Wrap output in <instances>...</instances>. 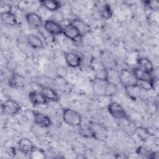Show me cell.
Listing matches in <instances>:
<instances>
[{
    "instance_id": "obj_1",
    "label": "cell",
    "mask_w": 159,
    "mask_h": 159,
    "mask_svg": "<svg viewBox=\"0 0 159 159\" xmlns=\"http://www.w3.org/2000/svg\"><path fill=\"white\" fill-rule=\"evenodd\" d=\"M62 119L66 124L72 127L80 126L83 121L81 114L76 111L70 108L64 109Z\"/></svg>"
},
{
    "instance_id": "obj_2",
    "label": "cell",
    "mask_w": 159,
    "mask_h": 159,
    "mask_svg": "<svg viewBox=\"0 0 159 159\" xmlns=\"http://www.w3.org/2000/svg\"><path fill=\"white\" fill-rule=\"evenodd\" d=\"M119 82L126 88L136 87L137 84V80L132 71L126 69L119 72Z\"/></svg>"
},
{
    "instance_id": "obj_3",
    "label": "cell",
    "mask_w": 159,
    "mask_h": 159,
    "mask_svg": "<svg viewBox=\"0 0 159 159\" xmlns=\"http://www.w3.org/2000/svg\"><path fill=\"white\" fill-rule=\"evenodd\" d=\"M107 111L112 117L117 119H123L127 116L126 112L123 106L116 101H111L109 103Z\"/></svg>"
},
{
    "instance_id": "obj_4",
    "label": "cell",
    "mask_w": 159,
    "mask_h": 159,
    "mask_svg": "<svg viewBox=\"0 0 159 159\" xmlns=\"http://www.w3.org/2000/svg\"><path fill=\"white\" fill-rule=\"evenodd\" d=\"M1 108L3 113L8 116L16 115L20 111L19 103L12 99H7L4 101L1 104Z\"/></svg>"
},
{
    "instance_id": "obj_5",
    "label": "cell",
    "mask_w": 159,
    "mask_h": 159,
    "mask_svg": "<svg viewBox=\"0 0 159 159\" xmlns=\"http://www.w3.org/2000/svg\"><path fill=\"white\" fill-rule=\"evenodd\" d=\"M43 27L50 36L63 34V27L58 22L53 19L45 20L43 22Z\"/></svg>"
},
{
    "instance_id": "obj_6",
    "label": "cell",
    "mask_w": 159,
    "mask_h": 159,
    "mask_svg": "<svg viewBox=\"0 0 159 159\" xmlns=\"http://www.w3.org/2000/svg\"><path fill=\"white\" fill-rule=\"evenodd\" d=\"M63 34L65 37L73 42H79L83 38L78 29L71 22L63 27Z\"/></svg>"
},
{
    "instance_id": "obj_7",
    "label": "cell",
    "mask_w": 159,
    "mask_h": 159,
    "mask_svg": "<svg viewBox=\"0 0 159 159\" xmlns=\"http://www.w3.org/2000/svg\"><path fill=\"white\" fill-rule=\"evenodd\" d=\"M32 116L34 123L40 127L47 128L52 125L53 122L51 118L43 113L37 111H33Z\"/></svg>"
},
{
    "instance_id": "obj_8",
    "label": "cell",
    "mask_w": 159,
    "mask_h": 159,
    "mask_svg": "<svg viewBox=\"0 0 159 159\" xmlns=\"http://www.w3.org/2000/svg\"><path fill=\"white\" fill-rule=\"evenodd\" d=\"M18 148L20 152L25 155H32L35 150L33 142L28 138H22L18 142Z\"/></svg>"
},
{
    "instance_id": "obj_9",
    "label": "cell",
    "mask_w": 159,
    "mask_h": 159,
    "mask_svg": "<svg viewBox=\"0 0 159 159\" xmlns=\"http://www.w3.org/2000/svg\"><path fill=\"white\" fill-rule=\"evenodd\" d=\"M65 60L66 65L73 68L79 67L82 61L81 57L73 52H68L65 53Z\"/></svg>"
},
{
    "instance_id": "obj_10",
    "label": "cell",
    "mask_w": 159,
    "mask_h": 159,
    "mask_svg": "<svg viewBox=\"0 0 159 159\" xmlns=\"http://www.w3.org/2000/svg\"><path fill=\"white\" fill-rule=\"evenodd\" d=\"M25 19L27 23L34 28H40L43 25L42 17L34 12H30L26 14Z\"/></svg>"
},
{
    "instance_id": "obj_11",
    "label": "cell",
    "mask_w": 159,
    "mask_h": 159,
    "mask_svg": "<svg viewBox=\"0 0 159 159\" xmlns=\"http://www.w3.org/2000/svg\"><path fill=\"white\" fill-rule=\"evenodd\" d=\"M40 92L48 102H57L60 100V97L57 92L49 86H42Z\"/></svg>"
},
{
    "instance_id": "obj_12",
    "label": "cell",
    "mask_w": 159,
    "mask_h": 159,
    "mask_svg": "<svg viewBox=\"0 0 159 159\" xmlns=\"http://www.w3.org/2000/svg\"><path fill=\"white\" fill-rule=\"evenodd\" d=\"M28 98L31 104L35 106L44 105L48 102L40 92L35 91H30L28 93Z\"/></svg>"
},
{
    "instance_id": "obj_13",
    "label": "cell",
    "mask_w": 159,
    "mask_h": 159,
    "mask_svg": "<svg viewBox=\"0 0 159 159\" xmlns=\"http://www.w3.org/2000/svg\"><path fill=\"white\" fill-rule=\"evenodd\" d=\"M1 20L4 24L8 26H15L17 24V17L15 14L11 10L2 12L1 14Z\"/></svg>"
},
{
    "instance_id": "obj_14",
    "label": "cell",
    "mask_w": 159,
    "mask_h": 159,
    "mask_svg": "<svg viewBox=\"0 0 159 159\" xmlns=\"http://www.w3.org/2000/svg\"><path fill=\"white\" fill-rule=\"evenodd\" d=\"M132 72L137 81H152L155 78L152 73L148 72L139 67L134 68Z\"/></svg>"
},
{
    "instance_id": "obj_15",
    "label": "cell",
    "mask_w": 159,
    "mask_h": 159,
    "mask_svg": "<svg viewBox=\"0 0 159 159\" xmlns=\"http://www.w3.org/2000/svg\"><path fill=\"white\" fill-rule=\"evenodd\" d=\"M72 24L78 29L81 36L83 37L86 35H87L90 30V28L89 25L86 23L84 20L76 18L74 19L71 21Z\"/></svg>"
},
{
    "instance_id": "obj_16",
    "label": "cell",
    "mask_w": 159,
    "mask_h": 159,
    "mask_svg": "<svg viewBox=\"0 0 159 159\" xmlns=\"http://www.w3.org/2000/svg\"><path fill=\"white\" fill-rule=\"evenodd\" d=\"M27 41L28 44L34 49H41L44 47L43 41L38 35L35 34H30L27 36Z\"/></svg>"
},
{
    "instance_id": "obj_17",
    "label": "cell",
    "mask_w": 159,
    "mask_h": 159,
    "mask_svg": "<svg viewBox=\"0 0 159 159\" xmlns=\"http://www.w3.org/2000/svg\"><path fill=\"white\" fill-rule=\"evenodd\" d=\"M39 2L45 9L50 12H56L61 6V2L56 0H42Z\"/></svg>"
},
{
    "instance_id": "obj_18",
    "label": "cell",
    "mask_w": 159,
    "mask_h": 159,
    "mask_svg": "<svg viewBox=\"0 0 159 159\" xmlns=\"http://www.w3.org/2000/svg\"><path fill=\"white\" fill-rule=\"evenodd\" d=\"M138 67L153 73L154 71V67L152 61L146 57H140L137 60Z\"/></svg>"
},
{
    "instance_id": "obj_19",
    "label": "cell",
    "mask_w": 159,
    "mask_h": 159,
    "mask_svg": "<svg viewBox=\"0 0 159 159\" xmlns=\"http://www.w3.org/2000/svg\"><path fill=\"white\" fill-rule=\"evenodd\" d=\"M118 89L117 84L107 82L103 92V96L106 97H111L116 94Z\"/></svg>"
},
{
    "instance_id": "obj_20",
    "label": "cell",
    "mask_w": 159,
    "mask_h": 159,
    "mask_svg": "<svg viewBox=\"0 0 159 159\" xmlns=\"http://www.w3.org/2000/svg\"><path fill=\"white\" fill-rule=\"evenodd\" d=\"M101 16L104 19H109L112 16V11L109 4H104L102 5L99 10Z\"/></svg>"
},
{
    "instance_id": "obj_21",
    "label": "cell",
    "mask_w": 159,
    "mask_h": 159,
    "mask_svg": "<svg viewBox=\"0 0 159 159\" xmlns=\"http://www.w3.org/2000/svg\"><path fill=\"white\" fill-rule=\"evenodd\" d=\"M107 81L116 84H119V73L113 70H107Z\"/></svg>"
},
{
    "instance_id": "obj_22",
    "label": "cell",
    "mask_w": 159,
    "mask_h": 159,
    "mask_svg": "<svg viewBox=\"0 0 159 159\" xmlns=\"http://www.w3.org/2000/svg\"><path fill=\"white\" fill-rule=\"evenodd\" d=\"M80 133L82 135L88 138H95L96 135L94 131L89 127H81Z\"/></svg>"
},
{
    "instance_id": "obj_23",
    "label": "cell",
    "mask_w": 159,
    "mask_h": 159,
    "mask_svg": "<svg viewBox=\"0 0 159 159\" xmlns=\"http://www.w3.org/2000/svg\"><path fill=\"white\" fill-rule=\"evenodd\" d=\"M144 4L150 9L156 11L158 9L159 2L157 1H145Z\"/></svg>"
},
{
    "instance_id": "obj_24",
    "label": "cell",
    "mask_w": 159,
    "mask_h": 159,
    "mask_svg": "<svg viewBox=\"0 0 159 159\" xmlns=\"http://www.w3.org/2000/svg\"><path fill=\"white\" fill-rule=\"evenodd\" d=\"M66 71V68H63V67H60V68H59L58 69V73H57L58 75L59 76H61V77L65 76V74H64L63 73H62V71Z\"/></svg>"
}]
</instances>
